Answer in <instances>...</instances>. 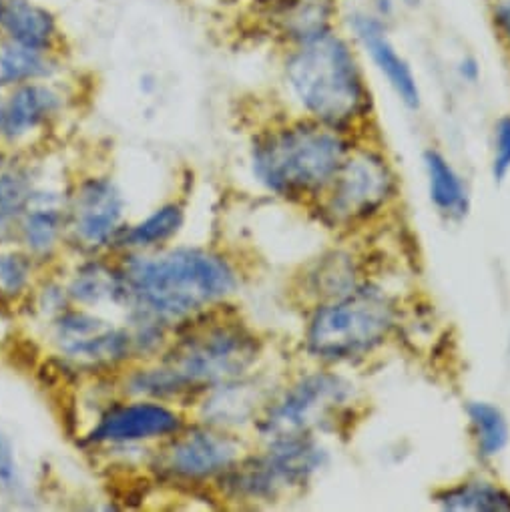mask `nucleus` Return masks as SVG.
<instances>
[{
	"label": "nucleus",
	"mask_w": 510,
	"mask_h": 512,
	"mask_svg": "<svg viewBox=\"0 0 510 512\" xmlns=\"http://www.w3.org/2000/svg\"><path fill=\"white\" fill-rule=\"evenodd\" d=\"M255 404H258V396L253 392V386L247 384L245 376L207 390L203 394L201 416L205 424L225 430L233 424L247 422L258 408Z\"/></svg>",
	"instance_id": "obj_20"
},
{
	"label": "nucleus",
	"mask_w": 510,
	"mask_h": 512,
	"mask_svg": "<svg viewBox=\"0 0 510 512\" xmlns=\"http://www.w3.org/2000/svg\"><path fill=\"white\" fill-rule=\"evenodd\" d=\"M264 456L286 490L308 484L326 458L324 450L310 434L268 440Z\"/></svg>",
	"instance_id": "obj_16"
},
{
	"label": "nucleus",
	"mask_w": 510,
	"mask_h": 512,
	"mask_svg": "<svg viewBox=\"0 0 510 512\" xmlns=\"http://www.w3.org/2000/svg\"><path fill=\"white\" fill-rule=\"evenodd\" d=\"M348 157L336 129L306 121L272 129L253 141L251 171L270 193L300 199L322 193Z\"/></svg>",
	"instance_id": "obj_2"
},
{
	"label": "nucleus",
	"mask_w": 510,
	"mask_h": 512,
	"mask_svg": "<svg viewBox=\"0 0 510 512\" xmlns=\"http://www.w3.org/2000/svg\"><path fill=\"white\" fill-rule=\"evenodd\" d=\"M127 201L115 179H81L67 195V241L85 255L113 251L125 227Z\"/></svg>",
	"instance_id": "obj_8"
},
{
	"label": "nucleus",
	"mask_w": 510,
	"mask_h": 512,
	"mask_svg": "<svg viewBox=\"0 0 510 512\" xmlns=\"http://www.w3.org/2000/svg\"><path fill=\"white\" fill-rule=\"evenodd\" d=\"M67 241V197L39 187L17 227V243L37 262H49Z\"/></svg>",
	"instance_id": "obj_12"
},
{
	"label": "nucleus",
	"mask_w": 510,
	"mask_h": 512,
	"mask_svg": "<svg viewBox=\"0 0 510 512\" xmlns=\"http://www.w3.org/2000/svg\"><path fill=\"white\" fill-rule=\"evenodd\" d=\"M51 342L59 356L85 372L117 370L135 360L131 332L95 310L71 306L49 322Z\"/></svg>",
	"instance_id": "obj_6"
},
{
	"label": "nucleus",
	"mask_w": 510,
	"mask_h": 512,
	"mask_svg": "<svg viewBox=\"0 0 510 512\" xmlns=\"http://www.w3.org/2000/svg\"><path fill=\"white\" fill-rule=\"evenodd\" d=\"M239 444L223 428L193 424L161 442L149 470L169 484H203L217 480L237 460Z\"/></svg>",
	"instance_id": "obj_7"
},
{
	"label": "nucleus",
	"mask_w": 510,
	"mask_h": 512,
	"mask_svg": "<svg viewBox=\"0 0 510 512\" xmlns=\"http://www.w3.org/2000/svg\"><path fill=\"white\" fill-rule=\"evenodd\" d=\"M47 51H37L19 43L0 49V85H25L41 81L51 73Z\"/></svg>",
	"instance_id": "obj_23"
},
{
	"label": "nucleus",
	"mask_w": 510,
	"mask_h": 512,
	"mask_svg": "<svg viewBox=\"0 0 510 512\" xmlns=\"http://www.w3.org/2000/svg\"><path fill=\"white\" fill-rule=\"evenodd\" d=\"M394 189L388 165L374 153L346 157L322 191L324 213L334 223H356L378 211Z\"/></svg>",
	"instance_id": "obj_11"
},
{
	"label": "nucleus",
	"mask_w": 510,
	"mask_h": 512,
	"mask_svg": "<svg viewBox=\"0 0 510 512\" xmlns=\"http://www.w3.org/2000/svg\"><path fill=\"white\" fill-rule=\"evenodd\" d=\"M494 23H496L500 35L510 45V0H506V3L498 5V9L494 13Z\"/></svg>",
	"instance_id": "obj_29"
},
{
	"label": "nucleus",
	"mask_w": 510,
	"mask_h": 512,
	"mask_svg": "<svg viewBox=\"0 0 510 512\" xmlns=\"http://www.w3.org/2000/svg\"><path fill=\"white\" fill-rule=\"evenodd\" d=\"M73 306L97 310L103 306L123 308V278L119 264L89 255L65 282Z\"/></svg>",
	"instance_id": "obj_15"
},
{
	"label": "nucleus",
	"mask_w": 510,
	"mask_h": 512,
	"mask_svg": "<svg viewBox=\"0 0 510 512\" xmlns=\"http://www.w3.org/2000/svg\"><path fill=\"white\" fill-rule=\"evenodd\" d=\"M468 418L478 454L484 458L500 454L508 444V422L504 414L488 402H472L468 406Z\"/></svg>",
	"instance_id": "obj_25"
},
{
	"label": "nucleus",
	"mask_w": 510,
	"mask_h": 512,
	"mask_svg": "<svg viewBox=\"0 0 510 512\" xmlns=\"http://www.w3.org/2000/svg\"><path fill=\"white\" fill-rule=\"evenodd\" d=\"M17 476H19V464H17L13 442L3 430H0V488L15 486Z\"/></svg>",
	"instance_id": "obj_28"
},
{
	"label": "nucleus",
	"mask_w": 510,
	"mask_h": 512,
	"mask_svg": "<svg viewBox=\"0 0 510 512\" xmlns=\"http://www.w3.org/2000/svg\"><path fill=\"white\" fill-rule=\"evenodd\" d=\"M436 500L446 510H510V494L504 488L484 480L460 482L452 488L442 490Z\"/></svg>",
	"instance_id": "obj_22"
},
{
	"label": "nucleus",
	"mask_w": 510,
	"mask_h": 512,
	"mask_svg": "<svg viewBox=\"0 0 510 512\" xmlns=\"http://www.w3.org/2000/svg\"><path fill=\"white\" fill-rule=\"evenodd\" d=\"M406 3H408V5H416V3H418V0H406Z\"/></svg>",
	"instance_id": "obj_30"
},
{
	"label": "nucleus",
	"mask_w": 510,
	"mask_h": 512,
	"mask_svg": "<svg viewBox=\"0 0 510 512\" xmlns=\"http://www.w3.org/2000/svg\"><path fill=\"white\" fill-rule=\"evenodd\" d=\"M354 31H356L360 43L370 53L378 71L388 79L390 87L396 91V95L402 99V103L416 109L420 105V89H418L416 77H414L410 65L398 55V51L386 37L380 23L370 17L358 15L354 19Z\"/></svg>",
	"instance_id": "obj_14"
},
{
	"label": "nucleus",
	"mask_w": 510,
	"mask_h": 512,
	"mask_svg": "<svg viewBox=\"0 0 510 512\" xmlns=\"http://www.w3.org/2000/svg\"><path fill=\"white\" fill-rule=\"evenodd\" d=\"M175 334L155 360L175 378L181 400L245 378L262 354L260 338L233 320L201 322L197 318Z\"/></svg>",
	"instance_id": "obj_4"
},
{
	"label": "nucleus",
	"mask_w": 510,
	"mask_h": 512,
	"mask_svg": "<svg viewBox=\"0 0 510 512\" xmlns=\"http://www.w3.org/2000/svg\"><path fill=\"white\" fill-rule=\"evenodd\" d=\"M390 298L372 288H352L322 304L306 332L310 354L328 362L352 360L380 346L394 328Z\"/></svg>",
	"instance_id": "obj_5"
},
{
	"label": "nucleus",
	"mask_w": 510,
	"mask_h": 512,
	"mask_svg": "<svg viewBox=\"0 0 510 512\" xmlns=\"http://www.w3.org/2000/svg\"><path fill=\"white\" fill-rule=\"evenodd\" d=\"M3 3H5V0H0V13H3Z\"/></svg>",
	"instance_id": "obj_32"
},
{
	"label": "nucleus",
	"mask_w": 510,
	"mask_h": 512,
	"mask_svg": "<svg viewBox=\"0 0 510 512\" xmlns=\"http://www.w3.org/2000/svg\"><path fill=\"white\" fill-rule=\"evenodd\" d=\"M288 81L304 109L336 131L368 111L370 95L356 57L332 31L300 43L288 61Z\"/></svg>",
	"instance_id": "obj_3"
},
{
	"label": "nucleus",
	"mask_w": 510,
	"mask_h": 512,
	"mask_svg": "<svg viewBox=\"0 0 510 512\" xmlns=\"http://www.w3.org/2000/svg\"><path fill=\"white\" fill-rule=\"evenodd\" d=\"M183 223L185 207L177 201L163 203L143 219L135 223H125V227L117 235L113 251L133 253L163 247L183 229Z\"/></svg>",
	"instance_id": "obj_17"
},
{
	"label": "nucleus",
	"mask_w": 510,
	"mask_h": 512,
	"mask_svg": "<svg viewBox=\"0 0 510 512\" xmlns=\"http://www.w3.org/2000/svg\"><path fill=\"white\" fill-rule=\"evenodd\" d=\"M424 163L428 173L430 197L434 205L448 217H454V219L464 217L468 211V195L458 173L436 151H428L424 155Z\"/></svg>",
	"instance_id": "obj_21"
},
{
	"label": "nucleus",
	"mask_w": 510,
	"mask_h": 512,
	"mask_svg": "<svg viewBox=\"0 0 510 512\" xmlns=\"http://www.w3.org/2000/svg\"><path fill=\"white\" fill-rule=\"evenodd\" d=\"M348 386L332 374H310L264 406L258 430L266 440L310 434L346 402Z\"/></svg>",
	"instance_id": "obj_9"
},
{
	"label": "nucleus",
	"mask_w": 510,
	"mask_h": 512,
	"mask_svg": "<svg viewBox=\"0 0 510 512\" xmlns=\"http://www.w3.org/2000/svg\"><path fill=\"white\" fill-rule=\"evenodd\" d=\"M0 25L13 43L37 51H47L57 33L53 15L31 0H5Z\"/></svg>",
	"instance_id": "obj_19"
},
{
	"label": "nucleus",
	"mask_w": 510,
	"mask_h": 512,
	"mask_svg": "<svg viewBox=\"0 0 510 512\" xmlns=\"http://www.w3.org/2000/svg\"><path fill=\"white\" fill-rule=\"evenodd\" d=\"M185 418L167 402L131 398L105 406L95 424L85 432L81 444L91 448H135L163 442L183 430Z\"/></svg>",
	"instance_id": "obj_10"
},
{
	"label": "nucleus",
	"mask_w": 510,
	"mask_h": 512,
	"mask_svg": "<svg viewBox=\"0 0 510 512\" xmlns=\"http://www.w3.org/2000/svg\"><path fill=\"white\" fill-rule=\"evenodd\" d=\"M35 292V310L47 320V324L73 306L67 294V286L63 282H47L41 290Z\"/></svg>",
	"instance_id": "obj_26"
},
{
	"label": "nucleus",
	"mask_w": 510,
	"mask_h": 512,
	"mask_svg": "<svg viewBox=\"0 0 510 512\" xmlns=\"http://www.w3.org/2000/svg\"><path fill=\"white\" fill-rule=\"evenodd\" d=\"M39 189L37 175L23 163L0 165V245L17 241V227Z\"/></svg>",
	"instance_id": "obj_18"
},
{
	"label": "nucleus",
	"mask_w": 510,
	"mask_h": 512,
	"mask_svg": "<svg viewBox=\"0 0 510 512\" xmlns=\"http://www.w3.org/2000/svg\"><path fill=\"white\" fill-rule=\"evenodd\" d=\"M37 260L19 249H0V304L19 302L33 290Z\"/></svg>",
	"instance_id": "obj_24"
},
{
	"label": "nucleus",
	"mask_w": 510,
	"mask_h": 512,
	"mask_svg": "<svg viewBox=\"0 0 510 512\" xmlns=\"http://www.w3.org/2000/svg\"><path fill=\"white\" fill-rule=\"evenodd\" d=\"M0 117H3V101H0Z\"/></svg>",
	"instance_id": "obj_31"
},
{
	"label": "nucleus",
	"mask_w": 510,
	"mask_h": 512,
	"mask_svg": "<svg viewBox=\"0 0 510 512\" xmlns=\"http://www.w3.org/2000/svg\"><path fill=\"white\" fill-rule=\"evenodd\" d=\"M123 310L171 332L203 318L237 288V272L221 253L205 247H157L123 253Z\"/></svg>",
	"instance_id": "obj_1"
},
{
	"label": "nucleus",
	"mask_w": 510,
	"mask_h": 512,
	"mask_svg": "<svg viewBox=\"0 0 510 512\" xmlns=\"http://www.w3.org/2000/svg\"><path fill=\"white\" fill-rule=\"evenodd\" d=\"M510 171V117H502L494 131V159L492 173L502 181Z\"/></svg>",
	"instance_id": "obj_27"
},
{
	"label": "nucleus",
	"mask_w": 510,
	"mask_h": 512,
	"mask_svg": "<svg viewBox=\"0 0 510 512\" xmlns=\"http://www.w3.org/2000/svg\"><path fill=\"white\" fill-rule=\"evenodd\" d=\"M63 107V97L51 85L33 81L19 85L3 103L0 135L17 143L47 127Z\"/></svg>",
	"instance_id": "obj_13"
}]
</instances>
